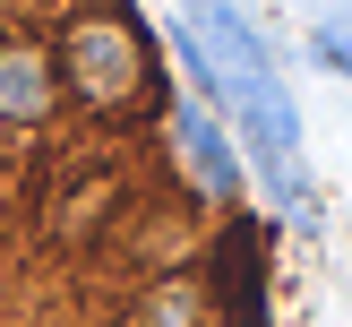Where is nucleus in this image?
Instances as JSON below:
<instances>
[{
  "instance_id": "3",
  "label": "nucleus",
  "mask_w": 352,
  "mask_h": 327,
  "mask_svg": "<svg viewBox=\"0 0 352 327\" xmlns=\"http://www.w3.org/2000/svg\"><path fill=\"white\" fill-rule=\"evenodd\" d=\"M172 138H181L189 172H198V198L232 207V198H241V164H232V147H223V129L198 112V103H181V112H172Z\"/></svg>"
},
{
  "instance_id": "4",
  "label": "nucleus",
  "mask_w": 352,
  "mask_h": 327,
  "mask_svg": "<svg viewBox=\"0 0 352 327\" xmlns=\"http://www.w3.org/2000/svg\"><path fill=\"white\" fill-rule=\"evenodd\" d=\"M309 52H318V69L352 78V9H327V17H318V34H309Z\"/></svg>"
},
{
  "instance_id": "1",
  "label": "nucleus",
  "mask_w": 352,
  "mask_h": 327,
  "mask_svg": "<svg viewBox=\"0 0 352 327\" xmlns=\"http://www.w3.org/2000/svg\"><path fill=\"white\" fill-rule=\"evenodd\" d=\"M198 327H267V215L223 207L198 258Z\"/></svg>"
},
{
  "instance_id": "2",
  "label": "nucleus",
  "mask_w": 352,
  "mask_h": 327,
  "mask_svg": "<svg viewBox=\"0 0 352 327\" xmlns=\"http://www.w3.org/2000/svg\"><path fill=\"white\" fill-rule=\"evenodd\" d=\"M181 52H189V69H198V86H206V95H223L232 112H241V103H258L267 86H284V78H275V61H267V43L250 34V17H241L232 0H189Z\"/></svg>"
}]
</instances>
